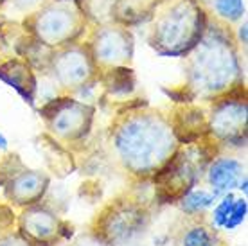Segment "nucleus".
Listing matches in <instances>:
<instances>
[{
    "label": "nucleus",
    "instance_id": "obj_1",
    "mask_svg": "<svg viewBox=\"0 0 248 246\" xmlns=\"http://www.w3.org/2000/svg\"><path fill=\"white\" fill-rule=\"evenodd\" d=\"M108 144L119 167L142 184L151 182L180 146L169 117L151 106L119 111L108 128Z\"/></svg>",
    "mask_w": 248,
    "mask_h": 246
},
{
    "label": "nucleus",
    "instance_id": "obj_2",
    "mask_svg": "<svg viewBox=\"0 0 248 246\" xmlns=\"http://www.w3.org/2000/svg\"><path fill=\"white\" fill-rule=\"evenodd\" d=\"M184 60L186 90L191 101H211L245 83L241 45L234 29L211 15L203 36Z\"/></svg>",
    "mask_w": 248,
    "mask_h": 246
},
{
    "label": "nucleus",
    "instance_id": "obj_3",
    "mask_svg": "<svg viewBox=\"0 0 248 246\" xmlns=\"http://www.w3.org/2000/svg\"><path fill=\"white\" fill-rule=\"evenodd\" d=\"M209 13L200 0H156L148 11V45L164 58H184L200 42Z\"/></svg>",
    "mask_w": 248,
    "mask_h": 246
},
{
    "label": "nucleus",
    "instance_id": "obj_4",
    "mask_svg": "<svg viewBox=\"0 0 248 246\" xmlns=\"http://www.w3.org/2000/svg\"><path fill=\"white\" fill-rule=\"evenodd\" d=\"M219 146L211 137L192 144H180L166 166L151 178L158 203H178L202 182L207 167L217 156Z\"/></svg>",
    "mask_w": 248,
    "mask_h": 246
},
{
    "label": "nucleus",
    "instance_id": "obj_5",
    "mask_svg": "<svg viewBox=\"0 0 248 246\" xmlns=\"http://www.w3.org/2000/svg\"><path fill=\"white\" fill-rule=\"evenodd\" d=\"M153 212L146 200L123 192L106 201L90 221V235L103 246H128L151 225Z\"/></svg>",
    "mask_w": 248,
    "mask_h": 246
},
{
    "label": "nucleus",
    "instance_id": "obj_6",
    "mask_svg": "<svg viewBox=\"0 0 248 246\" xmlns=\"http://www.w3.org/2000/svg\"><path fill=\"white\" fill-rule=\"evenodd\" d=\"M22 27L34 43L47 50H56L79 42L90 24L74 0H47L25 15Z\"/></svg>",
    "mask_w": 248,
    "mask_h": 246
},
{
    "label": "nucleus",
    "instance_id": "obj_7",
    "mask_svg": "<svg viewBox=\"0 0 248 246\" xmlns=\"http://www.w3.org/2000/svg\"><path fill=\"white\" fill-rule=\"evenodd\" d=\"M40 119L47 133L65 146H76L88 138L95 121V106L62 93L40 108Z\"/></svg>",
    "mask_w": 248,
    "mask_h": 246
},
{
    "label": "nucleus",
    "instance_id": "obj_8",
    "mask_svg": "<svg viewBox=\"0 0 248 246\" xmlns=\"http://www.w3.org/2000/svg\"><path fill=\"white\" fill-rule=\"evenodd\" d=\"M207 133L219 148H245L248 135L247 85L209 101Z\"/></svg>",
    "mask_w": 248,
    "mask_h": 246
},
{
    "label": "nucleus",
    "instance_id": "obj_9",
    "mask_svg": "<svg viewBox=\"0 0 248 246\" xmlns=\"http://www.w3.org/2000/svg\"><path fill=\"white\" fill-rule=\"evenodd\" d=\"M45 70L62 93L83 92L88 86L99 83V70L92 60L85 42H76L56 50H50Z\"/></svg>",
    "mask_w": 248,
    "mask_h": 246
},
{
    "label": "nucleus",
    "instance_id": "obj_10",
    "mask_svg": "<svg viewBox=\"0 0 248 246\" xmlns=\"http://www.w3.org/2000/svg\"><path fill=\"white\" fill-rule=\"evenodd\" d=\"M99 74L113 68H126L133 65L135 36L130 25L121 22H106L88 27L85 40Z\"/></svg>",
    "mask_w": 248,
    "mask_h": 246
},
{
    "label": "nucleus",
    "instance_id": "obj_11",
    "mask_svg": "<svg viewBox=\"0 0 248 246\" xmlns=\"http://www.w3.org/2000/svg\"><path fill=\"white\" fill-rule=\"evenodd\" d=\"M15 230L34 246H58L72 234V227L42 201L20 209Z\"/></svg>",
    "mask_w": 248,
    "mask_h": 246
},
{
    "label": "nucleus",
    "instance_id": "obj_12",
    "mask_svg": "<svg viewBox=\"0 0 248 246\" xmlns=\"http://www.w3.org/2000/svg\"><path fill=\"white\" fill-rule=\"evenodd\" d=\"M50 187V176L44 171L29 169L24 164L2 182L4 196L13 209H25L40 203Z\"/></svg>",
    "mask_w": 248,
    "mask_h": 246
},
{
    "label": "nucleus",
    "instance_id": "obj_13",
    "mask_svg": "<svg viewBox=\"0 0 248 246\" xmlns=\"http://www.w3.org/2000/svg\"><path fill=\"white\" fill-rule=\"evenodd\" d=\"M205 180L217 198L236 191L247 194V167L234 156H216L205 171Z\"/></svg>",
    "mask_w": 248,
    "mask_h": 246
},
{
    "label": "nucleus",
    "instance_id": "obj_14",
    "mask_svg": "<svg viewBox=\"0 0 248 246\" xmlns=\"http://www.w3.org/2000/svg\"><path fill=\"white\" fill-rule=\"evenodd\" d=\"M0 81L11 86L25 103L36 105L38 76L34 65L24 56H11L0 62Z\"/></svg>",
    "mask_w": 248,
    "mask_h": 246
},
{
    "label": "nucleus",
    "instance_id": "obj_15",
    "mask_svg": "<svg viewBox=\"0 0 248 246\" xmlns=\"http://www.w3.org/2000/svg\"><path fill=\"white\" fill-rule=\"evenodd\" d=\"M168 117L174 131V137L180 144H192V142H198L205 137H209L207 110L194 105L192 101L174 106V110Z\"/></svg>",
    "mask_w": 248,
    "mask_h": 246
},
{
    "label": "nucleus",
    "instance_id": "obj_16",
    "mask_svg": "<svg viewBox=\"0 0 248 246\" xmlns=\"http://www.w3.org/2000/svg\"><path fill=\"white\" fill-rule=\"evenodd\" d=\"M248 214V201L245 194L227 192L216 200L205 219L219 232H234L247 221Z\"/></svg>",
    "mask_w": 248,
    "mask_h": 246
},
{
    "label": "nucleus",
    "instance_id": "obj_17",
    "mask_svg": "<svg viewBox=\"0 0 248 246\" xmlns=\"http://www.w3.org/2000/svg\"><path fill=\"white\" fill-rule=\"evenodd\" d=\"M178 246H230L223 232L212 227L205 217H187L180 228Z\"/></svg>",
    "mask_w": 248,
    "mask_h": 246
},
{
    "label": "nucleus",
    "instance_id": "obj_18",
    "mask_svg": "<svg viewBox=\"0 0 248 246\" xmlns=\"http://www.w3.org/2000/svg\"><path fill=\"white\" fill-rule=\"evenodd\" d=\"M90 25L117 22L124 6L131 0H74Z\"/></svg>",
    "mask_w": 248,
    "mask_h": 246
},
{
    "label": "nucleus",
    "instance_id": "obj_19",
    "mask_svg": "<svg viewBox=\"0 0 248 246\" xmlns=\"http://www.w3.org/2000/svg\"><path fill=\"white\" fill-rule=\"evenodd\" d=\"M217 196L207 187H194L187 192L186 196L178 201L180 210L186 214V217H205L216 203Z\"/></svg>",
    "mask_w": 248,
    "mask_h": 246
},
{
    "label": "nucleus",
    "instance_id": "obj_20",
    "mask_svg": "<svg viewBox=\"0 0 248 246\" xmlns=\"http://www.w3.org/2000/svg\"><path fill=\"white\" fill-rule=\"evenodd\" d=\"M212 18L227 25H234L245 18V0H200Z\"/></svg>",
    "mask_w": 248,
    "mask_h": 246
},
{
    "label": "nucleus",
    "instance_id": "obj_21",
    "mask_svg": "<svg viewBox=\"0 0 248 246\" xmlns=\"http://www.w3.org/2000/svg\"><path fill=\"white\" fill-rule=\"evenodd\" d=\"M99 83H103L106 92L112 95H126L135 86V76H133L131 67L113 68V70H106L99 76Z\"/></svg>",
    "mask_w": 248,
    "mask_h": 246
},
{
    "label": "nucleus",
    "instance_id": "obj_22",
    "mask_svg": "<svg viewBox=\"0 0 248 246\" xmlns=\"http://www.w3.org/2000/svg\"><path fill=\"white\" fill-rule=\"evenodd\" d=\"M15 223H16V214L11 205H0V234L13 230Z\"/></svg>",
    "mask_w": 248,
    "mask_h": 246
},
{
    "label": "nucleus",
    "instance_id": "obj_23",
    "mask_svg": "<svg viewBox=\"0 0 248 246\" xmlns=\"http://www.w3.org/2000/svg\"><path fill=\"white\" fill-rule=\"evenodd\" d=\"M0 246H34L31 245L29 241L22 237V235L13 228L9 232H4V234H0Z\"/></svg>",
    "mask_w": 248,
    "mask_h": 246
},
{
    "label": "nucleus",
    "instance_id": "obj_24",
    "mask_svg": "<svg viewBox=\"0 0 248 246\" xmlns=\"http://www.w3.org/2000/svg\"><path fill=\"white\" fill-rule=\"evenodd\" d=\"M7 2H13V6L16 7L20 13L27 15V13L38 9V7L42 6V4H45L47 0H7Z\"/></svg>",
    "mask_w": 248,
    "mask_h": 246
},
{
    "label": "nucleus",
    "instance_id": "obj_25",
    "mask_svg": "<svg viewBox=\"0 0 248 246\" xmlns=\"http://www.w3.org/2000/svg\"><path fill=\"white\" fill-rule=\"evenodd\" d=\"M234 34H236L237 43H239L241 47H247V20L243 18V24H239L237 31H234Z\"/></svg>",
    "mask_w": 248,
    "mask_h": 246
},
{
    "label": "nucleus",
    "instance_id": "obj_26",
    "mask_svg": "<svg viewBox=\"0 0 248 246\" xmlns=\"http://www.w3.org/2000/svg\"><path fill=\"white\" fill-rule=\"evenodd\" d=\"M7 148V140H6V137L0 133V149H6Z\"/></svg>",
    "mask_w": 248,
    "mask_h": 246
},
{
    "label": "nucleus",
    "instance_id": "obj_27",
    "mask_svg": "<svg viewBox=\"0 0 248 246\" xmlns=\"http://www.w3.org/2000/svg\"><path fill=\"white\" fill-rule=\"evenodd\" d=\"M6 4H7V0H0V9L6 6Z\"/></svg>",
    "mask_w": 248,
    "mask_h": 246
},
{
    "label": "nucleus",
    "instance_id": "obj_28",
    "mask_svg": "<svg viewBox=\"0 0 248 246\" xmlns=\"http://www.w3.org/2000/svg\"><path fill=\"white\" fill-rule=\"evenodd\" d=\"M128 246H130V245H128ZM133 246H144V245H133Z\"/></svg>",
    "mask_w": 248,
    "mask_h": 246
}]
</instances>
